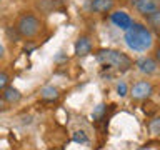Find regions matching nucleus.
<instances>
[{
    "label": "nucleus",
    "mask_w": 160,
    "mask_h": 150,
    "mask_svg": "<svg viewBox=\"0 0 160 150\" xmlns=\"http://www.w3.org/2000/svg\"><path fill=\"white\" fill-rule=\"evenodd\" d=\"M3 102H5V100H3V97H2V98H0V110H3Z\"/></svg>",
    "instance_id": "nucleus-20"
},
{
    "label": "nucleus",
    "mask_w": 160,
    "mask_h": 150,
    "mask_svg": "<svg viewBox=\"0 0 160 150\" xmlns=\"http://www.w3.org/2000/svg\"><path fill=\"white\" fill-rule=\"evenodd\" d=\"M97 60L98 63L108 65V67H113L120 70V72H125L132 67V60H130L125 53L118 52V50H112V48H103L97 53Z\"/></svg>",
    "instance_id": "nucleus-2"
},
{
    "label": "nucleus",
    "mask_w": 160,
    "mask_h": 150,
    "mask_svg": "<svg viewBox=\"0 0 160 150\" xmlns=\"http://www.w3.org/2000/svg\"><path fill=\"white\" fill-rule=\"evenodd\" d=\"M137 10L142 15H145V17L158 13L160 12V0H143V2L137 7Z\"/></svg>",
    "instance_id": "nucleus-6"
},
{
    "label": "nucleus",
    "mask_w": 160,
    "mask_h": 150,
    "mask_svg": "<svg viewBox=\"0 0 160 150\" xmlns=\"http://www.w3.org/2000/svg\"><path fill=\"white\" fill-rule=\"evenodd\" d=\"M3 53H5V48H3V45H2V43H0V58H2V57H3Z\"/></svg>",
    "instance_id": "nucleus-19"
},
{
    "label": "nucleus",
    "mask_w": 160,
    "mask_h": 150,
    "mask_svg": "<svg viewBox=\"0 0 160 150\" xmlns=\"http://www.w3.org/2000/svg\"><path fill=\"white\" fill-rule=\"evenodd\" d=\"M73 142H77V143H88V137L85 135V132L78 130V132L73 133Z\"/></svg>",
    "instance_id": "nucleus-14"
},
{
    "label": "nucleus",
    "mask_w": 160,
    "mask_h": 150,
    "mask_svg": "<svg viewBox=\"0 0 160 150\" xmlns=\"http://www.w3.org/2000/svg\"><path fill=\"white\" fill-rule=\"evenodd\" d=\"M117 92H118L120 97H125V95H127V85H125L123 82H120L117 85Z\"/></svg>",
    "instance_id": "nucleus-17"
},
{
    "label": "nucleus",
    "mask_w": 160,
    "mask_h": 150,
    "mask_svg": "<svg viewBox=\"0 0 160 150\" xmlns=\"http://www.w3.org/2000/svg\"><path fill=\"white\" fill-rule=\"evenodd\" d=\"M17 30L20 32L22 37L30 38V37H33V35H37V32L40 30V22H38L37 17H33V15H30V13H25L18 20Z\"/></svg>",
    "instance_id": "nucleus-3"
},
{
    "label": "nucleus",
    "mask_w": 160,
    "mask_h": 150,
    "mask_svg": "<svg viewBox=\"0 0 160 150\" xmlns=\"http://www.w3.org/2000/svg\"><path fill=\"white\" fill-rule=\"evenodd\" d=\"M103 112H105V105L100 103V105H97V108L93 110L92 117H93L95 120H97V118H102V117H103Z\"/></svg>",
    "instance_id": "nucleus-15"
},
{
    "label": "nucleus",
    "mask_w": 160,
    "mask_h": 150,
    "mask_svg": "<svg viewBox=\"0 0 160 150\" xmlns=\"http://www.w3.org/2000/svg\"><path fill=\"white\" fill-rule=\"evenodd\" d=\"M92 52V42H90L88 37H80L75 43V55L78 57H85Z\"/></svg>",
    "instance_id": "nucleus-7"
},
{
    "label": "nucleus",
    "mask_w": 160,
    "mask_h": 150,
    "mask_svg": "<svg viewBox=\"0 0 160 150\" xmlns=\"http://www.w3.org/2000/svg\"><path fill=\"white\" fill-rule=\"evenodd\" d=\"M148 130H150V133H153V135H160V117L153 118L152 122L148 123Z\"/></svg>",
    "instance_id": "nucleus-13"
},
{
    "label": "nucleus",
    "mask_w": 160,
    "mask_h": 150,
    "mask_svg": "<svg viewBox=\"0 0 160 150\" xmlns=\"http://www.w3.org/2000/svg\"><path fill=\"white\" fill-rule=\"evenodd\" d=\"M7 83H8V75L5 72H0V90L7 88Z\"/></svg>",
    "instance_id": "nucleus-16"
},
{
    "label": "nucleus",
    "mask_w": 160,
    "mask_h": 150,
    "mask_svg": "<svg viewBox=\"0 0 160 150\" xmlns=\"http://www.w3.org/2000/svg\"><path fill=\"white\" fill-rule=\"evenodd\" d=\"M112 22L115 27H118V28H122V30H128L130 27L133 25V20L130 18V15L128 13H125V12H115L112 13Z\"/></svg>",
    "instance_id": "nucleus-5"
},
{
    "label": "nucleus",
    "mask_w": 160,
    "mask_h": 150,
    "mask_svg": "<svg viewBox=\"0 0 160 150\" xmlns=\"http://www.w3.org/2000/svg\"><path fill=\"white\" fill-rule=\"evenodd\" d=\"M150 93H152V85H150L148 82H145V80H142V82H137L132 87V97L133 98H148Z\"/></svg>",
    "instance_id": "nucleus-4"
},
{
    "label": "nucleus",
    "mask_w": 160,
    "mask_h": 150,
    "mask_svg": "<svg viewBox=\"0 0 160 150\" xmlns=\"http://www.w3.org/2000/svg\"><path fill=\"white\" fill-rule=\"evenodd\" d=\"M113 7V0H92V5L90 8L97 13H105L108 10H112Z\"/></svg>",
    "instance_id": "nucleus-9"
},
{
    "label": "nucleus",
    "mask_w": 160,
    "mask_h": 150,
    "mask_svg": "<svg viewBox=\"0 0 160 150\" xmlns=\"http://www.w3.org/2000/svg\"><path fill=\"white\" fill-rule=\"evenodd\" d=\"M142 2H143V0H130V3H132L135 8H137V7H138V5L142 3Z\"/></svg>",
    "instance_id": "nucleus-18"
},
{
    "label": "nucleus",
    "mask_w": 160,
    "mask_h": 150,
    "mask_svg": "<svg viewBox=\"0 0 160 150\" xmlns=\"http://www.w3.org/2000/svg\"><path fill=\"white\" fill-rule=\"evenodd\" d=\"M137 68H138L142 73H145V75H150V73H153L155 70H157V62H155L153 58L143 57V58L137 60Z\"/></svg>",
    "instance_id": "nucleus-8"
},
{
    "label": "nucleus",
    "mask_w": 160,
    "mask_h": 150,
    "mask_svg": "<svg viewBox=\"0 0 160 150\" xmlns=\"http://www.w3.org/2000/svg\"><path fill=\"white\" fill-rule=\"evenodd\" d=\"M40 97L43 100H47V102H53V100L58 98V90L52 87V85H48V87H43L42 92H40Z\"/></svg>",
    "instance_id": "nucleus-11"
},
{
    "label": "nucleus",
    "mask_w": 160,
    "mask_h": 150,
    "mask_svg": "<svg viewBox=\"0 0 160 150\" xmlns=\"http://www.w3.org/2000/svg\"><path fill=\"white\" fill-rule=\"evenodd\" d=\"M147 22L150 23V27H152L155 32L160 35V12H158V13H153V15H148V17H147Z\"/></svg>",
    "instance_id": "nucleus-12"
},
{
    "label": "nucleus",
    "mask_w": 160,
    "mask_h": 150,
    "mask_svg": "<svg viewBox=\"0 0 160 150\" xmlns=\"http://www.w3.org/2000/svg\"><path fill=\"white\" fill-rule=\"evenodd\" d=\"M157 60H158V62H160V48L157 50Z\"/></svg>",
    "instance_id": "nucleus-21"
},
{
    "label": "nucleus",
    "mask_w": 160,
    "mask_h": 150,
    "mask_svg": "<svg viewBox=\"0 0 160 150\" xmlns=\"http://www.w3.org/2000/svg\"><path fill=\"white\" fill-rule=\"evenodd\" d=\"M152 32L142 23H133L128 30H125V43L135 52H145L152 47Z\"/></svg>",
    "instance_id": "nucleus-1"
},
{
    "label": "nucleus",
    "mask_w": 160,
    "mask_h": 150,
    "mask_svg": "<svg viewBox=\"0 0 160 150\" xmlns=\"http://www.w3.org/2000/svg\"><path fill=\"white\" fill-rule=\"evenodd\" d=\"M20 98H22V95H20V92L15 87H7L5 88V92H3V100L5 102L15 103V102H18Z\"/></svg>",
    "instance_id": "nucleus-10"
}]
</instances>
